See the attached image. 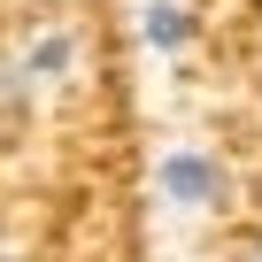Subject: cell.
<instances>
[{"mask_svg": "<svg viewBox=\"0 0 262 262\" xmlns=\"http://www.w3.org/2000/svg\"><path fill=\"white\" fill-rule=\"evenodd\" d=\"M162 193H170L178 208H208V201L224 193V178H216L208 155H170V162H162Z\"/></svg>", "mask_w": 262, "mask_h": 262, "instance_id": "obj_1", "label": "cell"}, {"mask_svg": "<svg viewBox=\"0 0 262 262\" xmlns=\"http://www.w3.org/2000/svg\"><path fill=\"white\" fill-rule=\"evenodd\" d=\"M185 31H193L185 0H155V8H147V39H155L162 54H178V47H185Z\"/></svg>", "mask_w": 262, "mask_h": 262, "instance_id": "obj_2", "label": "cell"}, {"mask_svg": "<svg viewBox=\"0 0 262 262\" xmlns=\"http://www.w3.org/2000/svg\"><path fill=\"white\" fill-rule=\"evenodd\" d=\"M16 100H24V77H16V62H8V54H0V116H8Z\"/></svg>", "mask_w": 262, "mask_h": 262, "instance_id": "obj_3", "label": "cell"}]
</instances>
